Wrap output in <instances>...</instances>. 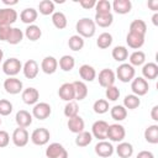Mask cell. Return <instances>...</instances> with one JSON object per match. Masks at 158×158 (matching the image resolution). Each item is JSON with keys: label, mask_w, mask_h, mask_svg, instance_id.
<instances>
[{"label": "cell", "mask_w": 158, "mask_h": 158, "mask_svg": "<svg viewBox=\"0 0 158 158\" xmlns=\"http://www.w3.org/2000/svg\"><path fill=\"white\" fill-rule=\"evenodd\" d=\"M75 30H77V32H78V35L80 37H83V38H90L96 32V25H95L94 20H91L89 17H83V19H80L77 22Z\"/></svg>", "instance_id": "1"}, {"label": "cell", "mask_w": 158, "mask_h": 158, "mask_svg": "<svg viewBox=\"0 0 158 158\" xmlns=\"http://www.w3.org/2000/svg\"><path fill=\"white\" fill-rule=\"evenodd\" d=\"M115 75L117 77V79L122 83H128L132 81V79L136 75V70L135 68L128 64V63H121L117 68H116V73Z\"/></svg>", "instance_id": "2"}, {"label": "cell", "mask_w": 158, "mask_h": 158, "mask_svg": "<svg viewBox=\"0 0 158 158\" xmlns=\"http://www.w3.org/2000/svg\"><path fill=\"white\" fill-rule=\"evenodd\" d=\"M1 68H2V72L7 77H15V75H17L22 70V63L20 62V59L12 57V58L6 59L2 63Z\"/></svg>", "instance_id": "3"}, {"label": "cell", "mask_w": 158, "mask_h": 158, "mask_svg": "<svg viewBox=\"0 0 158 158\" xmlns=\"http://www.w3.org/2000/svg\"><path fill=\"white\" fill-rule=\"evenodd\" d=\"M126 137V130L122 125L120 123H112V125H109V128H107V138L111 141V142H122L123 138Z\"/></svg>", "instance_id": "4"}, {"label": "cell", "mask_w": 158, "mask_h": 158, "mask_svg": "<svg viewBox=\"0 0 158 158\" xmlns=\"http://www.w3.org/2000/svg\"><path fill=\"white\" fill-rule=\"evenodd\" d=\"M31 142L36 146H44L49 142V138H51V133L47 128L44 127H40V128H36L32 131L31 133Z\"/></svg>", "instance_id": "5"}, {"label": "cell", "mask_w": 158, "mask_h": 158, "mask_svg": "<svg viewBox=\"0 0 158 158\" xmlns=\"http://www.w3.org/2000/svg\"><path fill=\"white\" fill-rule=\"evenodd\" d=\"M131 90L136 96L139 98V96H143V95H146L148 93L149 84L144 78L137 77V78H133L132 81H131Z\"/></svg>", "instance_id": "6"}, {"label": "cell", "mask_w": 158, "mask_h": 158, "mask_svg": "<svg viewBox=\"0 0 158 158\" xmlns=\"http://www.w3.org/2000/svg\"><path fill=\"white\" fill-rule=\"evenodd\" d=\"M46 157L47 158H68V152L63 147V144L58 142L49 143L46 148Z\"/></svg>", "instance_id": "7"}, {"label": "cell", "mask_w": 158, "mask_h": 158, "mask_svg": "<svg viewBox=\"0 0 158 158\" xmlns=\"http://www.w3.org/2000/svg\"><path fill=\"white\" fill-rule=\"evenodd\" d=\"M107 128H109V123L106 121L98 120L91 126V135L99 141H104L107 138Z\"/></svg>", "instance_id": "8"}, {"label": "cell", "mask_w": 158, "mask_h": 158, "mask_svg": "<svg viewBox=\"0 0 158 158\" xmlns=\"http://www.w3.org/2000/svg\"><path fill=\"white\" fill-rule=\"evenodd\" d=\"M11 139H12V143L16 146V147H25L28 141H30V135H28V131L26 128H22V127H17L12 132V136H11Z\"/></svg>", "instance_id": "9"}, {"label": "cell", "mask_w": 158, "mask_h": 158, "mask_svg": "<svg viewBox=\"0 0 158 158\" xmlns=\"http://www.w3.org/2000/svg\"><path fill=\"white\" fill-rule=\"evenodd\" d=\"M4 89L7 94H11V95H16V94H20L22 93L23 90V84L20 79L15 78V77H9L7 79H5L4 81Z\"/></svg>", "instance_id": "10"}, {"label": "cell", "mask_w": 158, "mask_h": 158, "mask_svg": "<svg viewBox=\"0 0 158 158\" xmlns=\"http://www.w3.org/2000/svg\"><path fill=\"white\" fill-rule=\"evenodd\" d=\"M52 114V107L48 102H37L36 105H33V109H32V116L35 118H38V120H46L51 116Z\"/></svg>", "instance_id": "11"}, {"label": "cell", "mask_w": 158, "mask_h": 158, "mask_svg": "<svg viewBox=\"0 0 158 158\" xmlns=\"http://www.w3.org/2000/svg\"><path fill=\"white\" fill-rule=\"evenodd\" d=\"M17 11L12 7L0 9V26H11L17 20Z\"/></svg>", "instance_id": "12"}, {"label": "cell", "mask_w": 158, "mask_h": 158, "mask_svg": "<svg viewBox=\"0 0 158 158\" xmlns=\"http://www.w3.org/2000/svg\"><path fill=\"white\" fill-rule=\"evenodd\" d=\"M98 80H99V84L102 86V88H109L111 85H114L115 80H116V75H115V72L109 69V68H105L99 72V75H98Z\"/></svg>", "instance_id": "13"}, {"label": "cell", "mask_w": 158, "mask_h": 158, "mask_svg": "<svg viewBox=\"0 0 158 158\" xmlns=\"http://www.w3.org/2000/svg\"><path fill=\"white\" fill-rule=\"evenodd\" d=\"M95 153L99 156V157H101V158H109V157H111L112 154H114V152H115V148H114V146L109 142V141H106V139H104V141H99L96 144H95Z\"/></svg>", "instance_id": "14"}, {"label": "cell", "mask_w": 158, "mask_h": 158, "mask_svg": "<svg viewBox=\"0 0 158 158\" xmlns=\"http://www.w3.org/2000/svg\"><path fill=\"white\" fill-rule=\"evenodd\" d=\"M38 72H40V67L35 59H28L22 65V73L27 79H35L38 75Z\"/></svg>", "instance_id": "15"}, {"label": "cell", "mask_w": 158, "mask_h": 158, "mask_svg": "<svg viewBox=\"0 0 158 158\" xmlns=\"http://www.w3.org/2000/svg\"><path fill=\"white\" fill-rule=\"evenodd\" d=\"M21 98L26 105H36L40 100V93L36 88H26L22 90Z\"/></svg>", "instance_id": "16"}, {"label": "cell", "mask_w": 158, "mask_h": 158, "mask_svg": "<svg viewBox=\"0 0 158 158\" xmlns=\"http://www.w3.org/2000/svg\"><path fill=\"white\" fill-rule=\"evenodd\" d=\"M58 95H59V98L62 100H64L67 102L75 100L73 83H64V84H62L59 86V89H58Z\"/></svg>", "instance_id": "17"}, {"label": "cell", "mask_w": 158, "mask_h": 158, "mask_svg": "<svg viewBox=\"0 0 158 158\" xmlns=\"http://www.w3.org/2000/svg\"><path fill=\"white\" fill-rule=\"evenodd\" d=\"M57 68H58V60L53 56H47L41 62V69L46 74H53V73H56Z\"/></svg>", "instance_id": "18"}, {"label": "cell", "mask_w": 158, "mask_h": 158, "mask_svg": "<svg viewBox=\"0 0 158 158\" xmlns=\"http://www.w3.org/2000/svg\"><path fill=\"white\" fill-rule=\"evenodd\" d=\"M32 118H33L32 114H30L27 110H19L15 116V121H16L17 126L22 127V128L28 127L32 123Z\"/></svg>", "instance_id": "19"}, {"label": "cell", "mask_w": 158, "mask_h": 158, "mask_svg": "<svg viewBox=\"0 0 158 158\" xmlns=\"http://www.w3.org/2000/svg\"><path fill=\"white\" fill-rule=\"evenodd\" d=\"M126 43L132 49H139L144 44V36L133 33V32H128L126 36Z\"/></svg>", "instance_id": "20"}, {"label": "cell", "mask_w": 158, "mask_h": 158, "mask_svg": "<svg viewBox=\"0 0 158 158\" xmlns=\"http://www.w3.org/2000/svg\"><path fill=\"white\" fill-rule=\"evenodd\" d=\"M112 10L118 15H126L132 9V2L130 0H114L111 4Z\"/></svg>", "instance_id": "21"}, {"label": "cell", "mask_w": 158, "mask_h": 158, "mask_svg": "<svg viewBox=\"0 0 158 158\" xmlns=\"http://www.w3.org/2000/svg\"><path fill=\"white\" fill-rule=\"evenodd\" d=\"M142 78H144L146 80H154L158 77V65L153 62L144 63L142 67Z\"/></svg>", "instance_id": "22"}, {"label": "cell", "mask_w": 158, "mask_h": 158, "mask_svg": "<svg viewBox=\"0 0 158 158\" xmlns=\"http://www.w3.org/2000/svg\"><path fill=\"white\" fill-rule=\"evenodd\" d=\"M67 126H68V128H69L70 132L78 135V133H80L81 131H84V128H85V122H84V120L78 115V116H74V117H72V118H68Z\"/></svg>", "instance_id": "23"}, {"label": "cell", "mask_w": 158, "mask_h": 158, "mask_svg": "<svg viewBox=\"0 0 158 158\" xmlns=\"http://www.w3.org/2000/svg\"><path fill=\"white\" fill-rule=\"evenodd\" d=\"M38 11L33 7H26L20 12V20L26 25H33V22L37 20Z\"/></svg>", "instance_id": "24"}, {"label": "cell", "mask_w": 158, "mask_h": 158, "mask_svg": "<svg viewBox=\"0 0 158 158\" xmlns=\"http://www.w3.org/2000/svg\"><path fill=\"white\" fill-rule=\"evenodd\" d=\"M79 75L83 79V81H93L96 78V70L94 67L89 64H83L79 67Z\"/></svg>", "instance_id": "25"}, {"label": "cell", "mask_w": 158, "mask_h": 158, "mask_svg": "<svg viewBox=\"0 0 158 158\" xmlns=\"http://www.w3.org/2000/svg\"><path fill=\"white\" fill-rule=\"evenodd\" d=\"M73 86H74V95H75V100H84L88 96V86L83 80H77L73 81Z\"/></svg>", "instance_id": "26"}, {"label": "cell", "mask_w": 158, "mask_h": 158, "mask_svg": "<svg viewBox=\"0 0 158 158\" xmlns=\"http://www.w3.org/2000/svg\"><path fill=\"white\" fill-rule=\"evenodd\" d=\"M117 156L120 158H130L133 154V146L130 142H120L115 148Z\"/></svg>", "instance_id": "27"}, {"label": "cell", "mask_w": 158, "mask_h": 158, "mask_svg": "<svg viewBox=\"0 0 158 158\" xmlns=\"http://www.w3.org/2000/svg\"><path fill=\"white\" fill-rule=\"evenodd\" d=\"M94 22L95 25H98L99 27H109L112 25L114 22V16L112 14H95V17H94Z\"/></svg>", "instance_id": "28"}, {"label": "cell", "mask_w": 158, "mask_h": 158, "mask_svg": "<svg viewBox=\"0 0 158 158\" xmlns=\"http://www.w3.org/2000/svg\"><path fill=\"white\" fill-rule=\"evenodd\" d=\"M52 23L56 28L58 30H63L67 27L68 21H67V16L62 12V11H54L52 14Z\"/></svg>", "instance_id": "29"}, {"label": "cell", "mask_w": 158, "mask_h": 158, "mask_svg": "<svg viewBox=\"0 0 158 158\" xmlns=\"http://www.w3.org/2000/svg\"><path fill=\"white\" fill-rule=\"evenodd\" d=\"M23 35L26 36L27 40L35 42V41H37V40L41 38V36H42V30L40 28V26H37V25H35V23H33V25H28V26L26 27Z\"/></svg>", "instance_id": "30"}, {"label": "cell", "mask_w": 158, "mask_h": 158, "mask_svg": "<svg viewBox=\"0 0 158 158\" xmlns=\"http://www.w3.org/2000/svg\"><path fill=\"white\" fill-rule=\"evenodd\" d=\"M144 139L151 144L158 143V125H149L144 130Z\"/></svg>", "instance_id": "31"}, {"label": "cell", "mask_w": 158, "mask_h": 158, "mask_svg": "<svg viewBox=\"0 0 158 158\" xmlns=\"http://www.w3.org/2000/svg\"><path fill=\"white\" fill-rule=\"evenodd\" d=\"M58 65L63 72H70L75 67V59H74V57H72L69 54H64L59 58Z\"/></svg>", "instance_id": "32"}, {"label": "cell", "mask_w": 158, "mask_h": 158, "mask_svg": "<svg viewBox=\"0 0 158 158\" xmlns=\"http://www.w3.org/2000/svg\"><path fill=\"white\" fill-rule=\"evenodd\" d=\"M111 56L116 62L123 63L128 58V49L125 46H116V47H114V49L111 52Z\"/></svg>", "instance_id": "33"}, {"label": "cell", "mask_w": 158, "mask_h": 158, "mask_svg": "<svg viewBox=\"0 0 158 158\" xmlns=\"http://www.w3.org/2000/svg\"><path fill=\"white\" fill-rule=\"evenodd\" d=\"M128 32H133V33H138V35H142L144 36L146 32H147V25L143 20L141 19H137V20H133L131 23H130V31Z\"/></svg>", "instance_id": "34"}, {"label": "cell", "mask_w": 158, "mask_h": 158, "mask_svg": "<svg viewBox=\"0 0 158 158\" xmlns=\"http://www.w3.org/2000/svg\"><path fill=\"white\" fill-rule=\"evenodd\" d=\"M128 60H130L128 64H131L133 68H135V67L143 65L144 62H146V54H144V52H142V51H135V52H132V53L130 54Z\"/></svg>", "instance_id": "35"}, {"label": "cell", "mask_w": 158, "mask_h": 158, "mask_svg": "<svg viewBox=\"0 0 158 158\" xmlns=\"http://www.w3.org/2000/svg\"><path fill=\"white\" fill-rule=\"evenodd\" d=\"M110 115L115 121H123L127 117V110L122 105H115L110 109Z\"/></svg>", "instance_id": "36"}, {"label": "cell", "mask_w": 158, "mask_h": 158, "mask_svg": "<svg viewBox=\"0 0 158 158\" xmlns=\"http://www.w3.org/2000/svg\"><path fill=\"white\" fill-rule=\"evenodd\" d=\"M141 105V99L138 98V96H136L135 94H128V95H126L125 96V99H123V107L127 110H135V109H137L138 106Z\"/></svg>", "instance_id": "37"}, {"label": "cell", "mask_w": 158, "mask_h": 158, "mask_svg": "<svg viewBox=\"0 0 158 158\" xmlns=\"http://www.w3.org/2000/svg\"><path fill=\"white\" fill-rule=\"evenodd\" d=\"M91 141H93V135L91 132H88V131H81L75 137V144L78 147H86L91 143Z\"/></svg>", "instance_id": "38"}, {"label": "cell", "mask_w": 158, "mask_h": 158, "mask_svg": "<svg viewBox=\"0 0 158 158\" xmlns=\"http://www.w3.org/2000/svg\"><path fill=\"white\" fill-rule=\"evenodd\" d=\"M68 47L72 51H74V52H78L80 49H83V47H84V38L80 37L79 35L70 36L69 40H68Z\"/></svg>", "instance_id": "39"}, {"label": "cell", "mask_w": 158, "mask_h": 158, "mask_svg": "<svg viewBox=\"0 0 158 158\" xmlns=\"http://www.w3.org/2000/svg\"><path fill=\"white\" fill-rule=\"evenodd\" d=\"M111 43H112V35L109 33V32H102V33H100L99 37H98V40H96V44H98V47L101 48V49L109 48V47L111 46Z\"/></svg>", "instance_id": "40"}, {"label": "cell", "mask_w": 158, "mask_h": 158, "mask_svg": "<svg viewBox=\"0 0 158 158\" xmlns=\"http://www.w3.org/2000/svg\"><path fill=\"white\" fill-rule=\"evenodd\" d=\"M23 32L22 30H20L19 27H12L11 31H10V35H9V38L6 42H9L10 44H19L22 40H23Z\"/></svg>", "instance_id": "41"}, {"label": "cell", "mask_w": 158, "mask_h": 158, "mask_svg": "<svg viewBox=\"0 0 158 158\" xmlns=\"http://www.w3.org/2000/svg\"><path fill=\"white\" fill-rule=\"evenodd\" d=\"M38 11L44 16L52 15L54 12V2L52 0H42L38 4Z\"/></svg>", "instance_id": "42"}, {"label": "cell", "mask_w": 158, "mask_h": 158, "mask_svg": "<svg viewBox=\"0 0 158 158\" xmlns=\"http://www.w3.org/2000/svg\"><path fill=\"white\" fill-rule=\"evenodd\" d=\"M78 115H79V106H78V104L74 100L67 102L65 106H64V116L68 117V118H72V117L78 116Z\"/></svg>", "instance_id": "43"}, {"label": "cell", "mask_w": 158, "mask_h": 158, "mask_svg": "<svg viewBox=\"0 0 158 158\" xmlns=\"http://www.w3.org/2000/svg\"><path fill=\"white\" fill-rule=\"evenodd\" d=\"M93 109H94V112L95 114H99V115H102V114H106L109 111V101L106 99H98L94 105H93Z\"/></svg>", "instance_id": "44"}, {"label": "cell", "mask_w": 158, "mask_h": 158, "mask_svg": "<svg viewBox=\"0 0 158 158\" xmlns=\"http://www.w3.org/2000/svg\"><path fill=\"white\" fill-rule=\"evenodd\" d=\"M111 2L109 0H99L95 5L96 14H110L111 12Z\"/></svg>", "instance_id": "45"}, {"label": "cell", "mask_w": 158, "mask_h": 158, "mask_svg": "<svg viewBox=\"0 0 158 158\" xmlns=\"http://www.w3.org/2000/svg\"><path fill=\"white\" fill-rule=\"evenodd\" d=\"M105 96H106V100L107 101H116V100H118V98H120V90H118V88L115 86V85H111V86L106 88Z\"/></svg>", "instance_id": "46"}, {"label": "cell", "mask_w": 158, "mask_h": 158, "mask_svg": "<svg viewBox=\"0 0 158 158\" xmlns=\"http://www.w3.org/2000/svg\"><path fill=\"white\" fill-rule=\"evenodd\" d=\"M11 112H12V104L6 99H1L0 100V115L9 116Z\"/></svg>", "instance_id": "47"}, {"label": "cell", "mask_w": 158, "mask_h": 158, "mask_svg": "<svg viewBox=\"0 0 158 158\" xmlns=\"http://www.w3.org/2000/svg\"><path fill=\"white\" fill-rule=\"evenodd\" d=\"M9 143H10V135L6 131L0 130V148L7 147Z\"/></svg>", "instance_id": "48"}, {"label": "cell", "mask_w": 158, "mask_h": 158, "mask_svg": "<svg viewBox=\"0 0 158 158\" xmlns=\"http://www.w3.org/2000/svg\"><path fill=\"white\" fill-rule=\"evenodd\" d=\"M11 28H12L11 26H0V41H2V42L7 41Z\"/></svg>", "instance_id": "49"}, {"label": "cell", "mask_w": 158, "mask_h": 158, "mask_svg": "<svg viewBox=\"0 0 158 158\" xmlns=\"http://www.w3.org/2000/svg\"><path fill=\"white\" fill-rule=\"evenodd\" d=\"M79 4H80V6H81L83 9H85V10H90V9L95 7L96 1H95V0H80Z\"/></svg>", "instance_id": "50"}, {"label": "cell", "mask_w": 158, "mask_h": 158, "mask_svg": "<svg viewBox=\"0 0 158 158\" xmlns=\"http://www.w3.org/2000/svg\"><path fill=\"white\" fill-rule=\"evenodd\" d=\"M136 158H154V154L151 151H141Z\"/></svg>", "instance_id": "51"}, {"label": "cell", "mask_w": 158, "mask_h": 158, "mask_svg": "<svg viewBox=\"0 0 158 158\" xmlns=\"http://www.w3.org/2000/svg\"><path fill=\"white\" fill-rule=\"evenodd\" d=\"M147 6H148L152 11L157 12V10H158V0H149V1L147 2Z\"/></svg>", "instance_id": "52"}, {"label": "cell", "mask_w": 158, "mask_h": 158, "mask_svg": "<svg viewBox=\"0 0 158 158\" xmlns=\"http://www.w3.org/2000/svg\"><path fill=\"white\" fill-rule=\"evenodd\" d=\"M151 117L154 121H158V105H154L151 110Z\"/></svg>", "instance_id": "53"}, {"label": "cell", "mask_w": 158, "mask_h": 158, "mask_svg": "<svg viewBox=\"0 0 158 158\" xmlns=\"http://www.w3.org/2000/svg\"><path fill=\"white\" fill-rule=\"evenodd\" d=\"M2 2L5 4V5H9V6H11V5H16L17 4V0H2Z\"/></svg>", "instance_id": "54"}, {"label": "cell", "mask_w": 158, "mask_h": 158, "mask_svg": "<svg viewBox=\"0 0 158 158\" xmlns=\"http://www.w3.org/2000/svg\"><path fill=\"white\" fill-rule=\"evenodd\" d=\"M152 22H153L154 26L158 25V12H154V15L152 16Z\"/></svg>", "instance_id": "55"}, {"label": "cell", "mask_w": 158, "mask_h": 158, "mask_svg": "<svg viewBox=\"0 0 158 158\" xmlns=\"http://www.w3.org/2000/svg\"><path fill=\"white\" fill-rule=\"evenodd\" d=\"M2 58H4V52H2V49H0V63L2 62Z\"/></svg>", "instance_id": "56"}, {"label": "cell", "mask_w": 158, "mask_h": 158, "mask_svg": "<svg viewBox=\"0 0 158 158\" xmlns=\"http://www.w3.org/2000/svg\"><path fill=\"white\" fill-rule=\"evenodd\" d=\"M0 125H1V118H0Z\"/></svg>", "instance_id": "57"}]
</instances>
